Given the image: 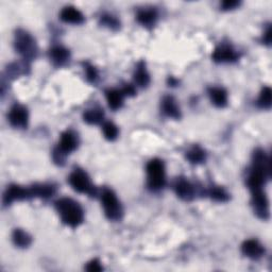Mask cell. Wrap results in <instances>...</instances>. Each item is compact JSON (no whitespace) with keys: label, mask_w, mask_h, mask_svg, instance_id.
<instances>
[{"label":"cell","mask_w":272,"mask_h":272,"mask_svg":"<svg viewBox=\"0 0 272 272\" xmlns=\"http://www.w3.org/2000/svg\"><path fill=\"white\" fill-rule=\"evenodd\" d=\"M56 208L61 220L66 226L77 228L84 220V212L80 204L69 198H62L56 202Z\"/></svg>","instance_id":"cell-1"},{"label":"cell","mask_w":272,"mask_h":272,"mask_svg":"<svg viewBox=\"0 0 272 272\" xmlns=\"http://www.w3.org/2000/svg\"><path fill=\"white\" fill-rule=\"evenodd\" d=\"M148 186L152 190H159L165 185V166L159 159H153L147 165Z\"/></svg>","instance_id":"cell-2"},{"label":"cell","mask_w":272,"mask_h":272,"mask_svg":"<svg viewBox=\"0 0 272 272\" xmlns=\"http://www.w3.org/2000/svg\"><path fill=\"white\" fill-rule=\"evenodd\" d=\"M102 206L104 209V214L107 219L117 221L122 217V207L121 204L112 189H104L101 195Z\"/></svg>","instance_id":"cell-3"},{"label":"cell","mask_w":272,"mask_h":272,"mask_svg":"<svg viewBox=\"0 0 272 272\" xmlns=\"http://www.w3.org/2000/svg\"><path fill=\"white\" fill-rule=\"evenodd\" d=\"M78 147V137L71 131H65L61 135L58 148L53 152V161L62 165L65 154L74 151Z\"/></svg>","instance_id":"cell-4"},{"label":"cell","mask_w":272,"mask_h":272,"mask_svg":"<svg viewBox=\"0 0 272 272\" xmlns=\"http://www.w3.org/2000/svg\"><path fill=\"white\" fill-rule=\"evenodd\" d=\"M14 47L15 50L19 54H22L25 60L33 59L37 52L35 40H34V38L28 32L24 30H18L16 32Z\"/></svg>","instance_id":"cell-5"},{"label":"cell","mask_w":272,"mask_h":272,"mask_svg":"<svg viewBox=\"0 0 272 272\" xmlns=\"http://www.w3.org/2000/svg\"><path fill=\"white\" fill-rule=\"evenodd\" d=\"M68 180H69V184L76 192L88 195L95 194V188L92 184V182L90 178H88L87 173L84 172L83 170L74 169Z\"/></svg>","instance_id":"cell-6"},{"label":"cell","mask_w":272,"mask_h":272,"mask_svg":"<svg viewBox=\"0 0 272 272\" xmlns=\"http://www.w3.org/2000/svg\"><path fill=\"white\" fill-rule=\"evenodd\" d=\"M8 119L10 125L17 129H26L28 126L29 114L27 107L22 104H14L9 112Z\"/></svg>","instance_id":"cell-7"},{"label":"cell","mask_w":272,"mask_h":272,"mask_svg":"<svg viewBox=\"0 0 272 272\" xmlns=\"http://www.w3.org/2000/svg\"><path fill=\"white\" fill-rule=\"evenodd\" d=\"M252 193V204L254 207L255 214L260 217L261 219L267 220L270 216L269 213V201L266 194L263 192V189L254 190Z\"/></svg>","instance_id":"cell-8"},{"label":"cell","mask_w":272,"mask_h":272,"mask_svg":"<svg viewBox=\"0 0 272 272\" xmlns=\"http://www.w3.org/2000/svg\"><path fill=\"white\" fill-rule=\"evenodd\" d=\"M31 198V192L30 188L23 187L19 185H10L6 188L5 193L3 195V204L9 205V204L13 203L14 201L25 200Z\"/></svg>","instance_id":"cell-9"},{"label":"cell","mask_w":272,"mask_h":272,"mask_svg":"<svg viewBox=\"0 0 272 272\" xmlns=\"http://www.w3.org/2000/svg\"><path fill=\"white\" fill-rule=\"evenodd\" d=\"M238 58H239V54L228 45L217 47L213 53V60L216 63H233L236 62Z\"/></svg>","instance_id":"cell-10"},{"label":"cell","mask_w":272,"mask_h":272,"mask_svg":"<svg viewBox=\"0 0 272 272\" xmlns=\"http://www.w3.org/2000/svg\"><path fill=\"white\" fill-rule=\"evenodd\" d=\"M241 252L243 253V255H246L249 258L257 260V258L263 256L265 250L264 247L257 240L249 239L242 243Z\"/></svg>","instance_id":"cell-11"},{"label":"cell","mask_w":272,"mask_h":272,"mask_svg":"<svg viewBox=\"0 0 272 272\" xmlns=\"http://www.w3.org/2000/svg\"><path fill=\"white\" fill-rule=\"evenodd\" d=\"M60 18L64 23L73 25H80L84 22L83 14L74 6H65L60 13Z\"/></svg>","instance_id":"cell-12"},{"label":"cell","mask_w":272,"mask_h":272,"mask_svg":"<svg viewBox=\"0 0 272 272\" xmlns=\"http://www.w3.org/2000/svg\"><path fill=\"white\" fill-rule=\"evenodd\" d=\"M161 106L163 113H164L167 117L173 119L181 118V110L172 96H166L163 98Z\"/></svg>","instance_id":"cell-13"},{"label":"cell","mask_w":272,"mask_h":272,"mask_svg":"<svg viewBox=\"0 0 272 272\" xmlns=\"http://www.w3.org/2000/svg\"><path fill=\"white\" fill-rule=\"evenodd\" d=\"M174 190H175V194L178 195L179 198H181L182 200L189 201V200H193L195 197L194 185L184 179L176 181L174 185Z\"/></svg>","instance_id":"cell-14"},{"label":"cell","mask_w":272,"mask_h":272,"mask_svg":"<svg viewBox=\"0 0 272 272\" xmlns=\"http://www.w3.org/2000/svg\"><path fill=\"white\" fill-rule=\"evenodd\" d=\"M69 50L63 46H54L49 51V58L51 62L57 66H62L69 60Z\"/></svg>","instance_id":"cell-15"},{"label":"cell","mask_w":272,"mask_h":272,"mask_svg":"<svg viewBox=\"0 0 272 272\" xmlns=\"http://www.w3.org/2000/svg\"><path fill=\"white\" fill-rule=\"evenodd\" d=\"M208 96L212 103L217 107H224L228 104V92L222 87H210Z\"/></svg>","instance_id":"cell-16"},{"label":"cell","mask_w":272,"mask_h":272,"mask_svg":"<svg viewBox=\"0 0 272 272\" xmlns=\"http://www.w3.org/2000/svg\"><path fill=\"white\" fill-rule=\"evenodd\" d=\"M107 104L112 110H118L124 103L125 94L120 90H108L105 92Z\"/></svg>","instance_id":"cell-17"},{"label":"cell","mask_w":272,"mask_h":272,"mask_svg":"<svg viewBox=\"0 0 272 272\" xmlns=\"http://www.w3.org/2000/svg\"><path fill=\"white\" fill-rule=\"evenodd\" d=\"M136 18H137L138 23L142 26L151 27L155 24L156 19H158V13L153 9H144L138 11Z\"/></svg>","instance_id":"cell-18"},{"label":"cell","mask_w":272,"mask_h":272,"mask_svg":"<svg viewBox=\"0 0 272 272\" xmlns=\"http://www.w3.org/2000/svg\"><path fill=\"white\" fill-rule=\"evenodd\" d=\"M31 198H50L54 194V187L50 184H38L30 187Z\"/></svg>","instance_id":"cell-19"},{"label":"cell","mask_w":272,"mask_h":272,"mask_svg":"<svg viewBox=\"0 0 272 272\" xmlns=\"http://www.w3.org/2000/svg\"><path fill=\"white\" fill-rule=\"evenodd\" d=\"M134 82L140 87H146L150 83V76H149L146 66L142 62H140L135 69Z\"/></svg>","instance_id":"cell-20"},{"label":"cell","mask_w":272,"mask_h":272,"mask_svg":"<svg viewBox=\"0 0 272 272\" xmlns=\"http://www.w3.org/2000/svg\"><path fill=\"white\" fill-rule=\"evenodd\" d=\"M12 239L15 246L18 248L29 247L32 241L31 236L22 229L14 230V232H13V235H12Z\"/></svg>","instance_id":"cell-21"},{"label":"cell","mask_w":272,"mask_h":272,"mask_svg":"<svg viewBox=\"0 0 272 272\" xmlns=\"http://www.w3.org/2000/svg\"><path fill=\"white\" fill-rule=\"evenodd\" d=\"M104 113L100 107H94L91 110H87L83 114V119L88 125H97L103 120Z\"/></svg>","instance_id":"cell-22"},{"label":"cell","mask_w":272,"mask_h":272,"mask_svg":"<svg viewBox=\"0 0 272 272\" xmlns=\"http://www.w3.org/2000/svg\"><path fill=\"white\" fill-rule=\"evenodd\" d=\"M186 158L190 163H193V164H201V163L205 161L206 153L201 147L194 146L186 153Z\"/></svg>","instance_id":"cell-23"},{"label":"cell","mask_w":272,"mask_h":272,"mask_svg":"<svg viewBox=\"0 0 272 272\" xmlns=\"http://www.w3.org/2000/svg\"><path fill=\"white\" fill-rule=\"evenodd\" d=\"M257 105L261 108H265V110H269L271 107V88L266 86L264 87L260 97H258L257 100Z\"/></svg>","instance_id":"cell-24"},{"label":"cell","mask_w":272,"mask_h":272,"mask_svg":"<svg viewBox=\"0 0 272 272\" xmlns=\"http://www.w3.org/2000/svg\"><path fill=\"white\" fill-rule=\"evenodd\" d=\"M210 198L217 202H227L230 199L229 194L220 186H214L208 190Z\"/></svg>","instance_id":"cell-25"},{"label":"cell","mask_w":272,"mask_h":272,"mask_svg":"<svg viewBox=\"0 0 272 272\" xmlns=\"http://www.w3.org/2000/svg\"><path fill=\"white\" fill-rule=\"evenodd\" d=\"M102 131H103L104 137L107 140H115L118 136V128L116 125H114L111 121H106L103 124V127H102Z\"/></svg>","instance_id":"cell-26"},{"label":"cell","mask_w":272,"mask_h":272,"mask_svg":"<svg viewBox=\"0 0 272 272\" xmlns=\"http://www.w3.org/2000/svg\"><path fill=\"white\" fill-rule=\"evenodd\" d=\"M101 24L110 29H118L120 26V23L118 22V19L116 17L108 14L101 16Z\"/></svg>","instance_id":"cell-27"},{"label":"cell","mask_w":272,"mask_h":272,"mask_svg":"<svg viewBox=\"0 0 272 272\" xmlns=\"http://www.w3.org/2000/svg\"><path fill=\"white\" fill-rule=\"evenodd\" d=\"M84 70H85L86 79L88 82H95V81L98 79V71L93 65L88 63L84 64Z\"/></svg>","instance_id":"cell-28"},{"label":"cell","mask_w":272,"mask_h":272,"mask_svg":"<svg viewBox=\"0 0 272 272\" xmlns=\"http://www.w3.org/2000/svg\"><path fill=\"white\" fill-rule=\"evenodd\" d=\"M102 269V266H101V264L98 260H93L91 261L90 263L87 264V266H86V270L87 271H90V272H96V271H101Z\"/></svg>","instance_id":"cell-29"},{"label":"cell","mask_w":272,"mask_h":272,"mask_svg":"<svg viewBox=\"0 0 272 272\" xmlns=\"http://www.w3.org/2000/svg\"><path fill=\"white\" fill-rule=\"evenodd\" d=\"M238 5H239V1H236V0H227L222 2L223 10H233Z\"/></svg>","instance_id":"cell-30"},{"label":"cell","mask_w":272,"mask_h":272,"mask_svg":"<svg viewBox=\"0 0 272 272\" xmlns=\"http://www.w3.org/2000/svg\"><path fill=\"white\" fill-rule=\"evenodd\" d=\"M121 91L125 94V96H134L135 95V88L133 85H130V84L126 85Z\"/></svg>","instance_id":"cell-31"},{"label":"cell","mask_w":272,"mask_h":272,"mask_svg":"<svg viewBox=\"0 0 272 272\" xmlns=\"http://www.w3.org/2000/svg\"><path fill=\"white\" fill-rule=\"evenodd\" d=\"M264 43L267 45H270V43H271V28L270 27L264 34Z\"/></svg>","instance_id":"cell-32"},{"label":"cell","mask_w":272,"mask_h":272,"mask_svg":"<svg viewBox=\"0 0 272 272\" xmlns=\"http://www.w3.org/2000/svg\"><path fill=\"white\" fill-rule=\"evenodd\" d=\"M168 84H169V86H175V85H178V80H175L174 78L170 77V78L168 79Z\"/></svg>","instance_id":"cell-33"}]
</instances>
